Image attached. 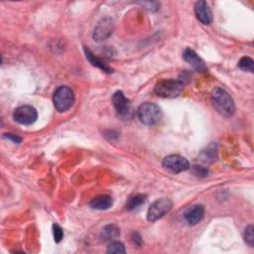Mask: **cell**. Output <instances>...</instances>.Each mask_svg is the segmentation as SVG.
I'll list each match as a JSON object with an SVG mask.
<instances>
[{
    "label": "cell",
    "mask_w": 254,
    "mask_h": 254,
    "mask_svg": "<svg viewBox=\"0 0 254 254\" xmlns=\"http://www.w3.org/2000/svg\"><path fill=\"white\" fill-rule=\"evenodd\" d=\"M210 101L214 109L224 117H231L235 112V104L232 97L221 87H214L212 89Z\"/></svg>",
    "instance_id": "obj_1"
},
{
    "label": "cell",
    "mask_w": 254,
    "mask_h": 254,
    "mask_svg": "<svg viewBox=\"0 0 254 254\" xmlns=\"http://www.w3.org/2000/svg\"><path fill=\"white\" fill-rule=\"evenodd\" d=\"M137 116L141 123L152 126L160 122L163 117L161 107L153 102H144L137 109Z\"/></svg>",
    "instance_id": "obj_2"
},
{
    "label": "cell",
    "mask_w": 254,
    "mask_h": 254,
    "mask_svg": "<svg viewBox=\"0 0 254 254\" xmlns=\"http://www.w3.org/2000/svg\"><path fill=\"white\" fill-rule=\"evenodd\" d=\"M184 87V82L180 79H161L154 87V92L164 98H174L180 95Z\"/></svg>",
    "instance_id": "obj_3"
},
{
    "label": "cell",
    "mask_w": 254,
    "mask_h": 254,
    "mask_svg": "<svg viewBox=\"0 0 254 254\" xmlns=\"http://www.w3.org/2000/svg\"><path fill=\"white\" fill-rule=\"evenodd\" d=\"M54 106L59 112H65L68 110L74 102V94L71 88L68 86H59L53 95Z\"/></svg>",
    "instance_id": "obj_4"
},
{
    "label": "cell",
    "mask_w": 254,
    "mask_h": 254,
    "mask_svg": "<svg viewBox=\"0 0 254 254\" xmlns=\"http://www.w3.org/2000/svg\"><path fill=\"white\" fill-rule=\"evenodd\" d=\"M173 206V201L168 197H162L155 200L147 212V219L149 221H156L162 218L166 213H168Z\"/></svg>",
    "instance_id": "obj_5"
},
{
    "label": "cell",
    "mask_w": 254,
    "mask_h": 254,
    "mask_svg": "<svg viewBox=\"0 0 254 254\" xmlns=\"http://www.w3.org/2000/svg\"><path fill=\"white\" fill-rule=\"evenodd\" d=\"M112 104L117 114L123 119H130L133 115L132 106L130 100L126 98L122 91H116L112 95Z\"/></svg>",
    "instance_id": "obj_6"
},
{
    "label": "cell",
    "mask_w": 254,
    "mask_h": 254,
    "mask_svg": "<svg viewBox=\"0 0 254 254\" xmlns=\"http://www.w3.org/2000/svg\"><path fill=\"white\" fill-rule=\"evenodd\" d=\"M14 120L21 125H32L38 118L37 110L31 105H22L17 107L13 112Z\"/></svg>",
    "instance_id": "obj_7"
},
{
    "label": "cell",
    "mask_w": 254,
    "mask_h": 254,
    "mask_svg": "<svg viewBox=\"0 0 254 254\" xmlns=\"http://www.w3.org/2000/svg\"><path fill=\"white\" fill-rule=\"evenodd\" d=\"M162 165L165 169L173 173H182L190 169L189 161L180 155H169L163 159Z\"/></svg>",
    "instance_id": "obj_8"
},
{
    "label": "cell",
    "mask_w": 254,
    "mask_h": 254,
    "mask_svg": "<svg viewBox=\"0 0 254 254\" xmlns=\"http://www.w3.org/2000/svg\"><path fill=\"white\" fill-rule=\"evenodd\" d=\"M114 30V23L112 19L106 17L101 19L93 30V39L96 42H103L108 39Z\"/></svg>",
    "instance_id": "obj_9"
},
{
    "label": "cell",
    "mask_w": 254,
    "mask_h": 254,
    "mask_svg": "<svg viewBox=\"0 0 254 254\" xmlns=\"http://www.w3.org/2000/svg\"><path fill=\"white\" fill-rule=\"evenodd\" d=\"M183 58L184 60L190 64L195 70L199 72H205L207 70V67L204 64V62L198 57V55L191 50L190 48H187L184 53H183Z\"/></svg>",
    "instance_id": "obj_10"
},
{
    "label": "cell",
    "mask_w": 254,
    "mask_h": 254,
    "mask_svg": "<svg viewBox=\"0 0 254 254\" xmlns=\"http://www.w3.org/2000/svg\"><path fill=\"white\" fill-rule=\"evenodd\" d=\"M194 13L198 21L204 25H209L212 20L211 11L208 4L203 0H198L194 3Z\"/></svg>",
    "instance_id": "obj_11"
},
{
    "label": "cell",
    "mask_w": 254,
    "mask_h": 254,
    "mask_svg": "<svg viewBox=\"0 0 254 254\" xmlns=\"http://www.w3.org/2000/svg\"><path fill=\"white\" fill-rule=\"evenodd\" d=\"M204 215V207L201 204H194L189 207L185 213L184 217L189 225H195L201 221Z\"/></svg>",
    "instance_id": "obj_12"
},
{
    "label": "cell",
    "mask_w": 254,
    "mask_h": 254,
    "mask_svg": "<svg viewBox=\"0 0 254 254\" xmlns=\"http://www.w3.org/2000/svg\"><path fill=\"white\" fill-rule=\"evenodd\" d=\"M83 50H84V54H85L86 59L88 60V62H89L92 65H94V66L100 68L101 70H103V71H105V72H107V73H112V72H113V68H111L109 65H107L102 60H100L99 58H97L87 47H84Z\"/></svg>",
    "instance_id": "obj_13"
},
{
    "label": "cell",
    "mask_w": 254,
    "mask_h": 254,
    "mask_svg": "<svg viewBox=\"0 0 254 254\" xmlns=\"http://www.w3.org/2000/svg\"><path fill=\"white\" fill-rule=\"evenodd\" d=\"M89 205L91 208H94V209L105 210L112 205V198L110 195H107V194L98 195L89 202Z\"/></svg>",
    "instance_id": "obj_14"
},
{
    "label": "cell",
    "mask_w": 254,
    "mask_h": 254,
    "mask_svg": "<svg viewBox=\"0 0 254 254\" xmlns=\"http://www.w3.org/2000/svg\"><path fill=\"white\" fill-rule=\"evenodd\" d=\"M119 235L120 230L115 224L105 225L100 232V237L103 241H113L114 239L118 238Z\"/></svg>",
    "instance_id": "obj_15"
},
{
    "label": "cell",
    "mask_w": 254,
    "mask_h": 254,
    "mask_svg": "<svg viewBox=\"0 0 254 254\" xmlns=\"http://www.w3.org/2000/svg\"><path fill=\"white\" fill-rule=\"evenodd\" d=\"M146 201V195L142 193H137L129 197V199L126 202V209L127 210H133L135 208H138L140 205H142Z\"/></svg>",
    "instance_id": "obj_16"
},
{
    "label": "cell",
    "mask_w": 254,
    "mask_h": 254,
    "mask_svg": "<svg viewBox=\"0 0 254 254\" xmlns=\"http://www.w3.org/2000/svg\"><path fill=\"white\" fill-rule=\"evenodd\" d=\"M238 66H239L240 69H242L244 71L253 72V70H254V62L249 57H243L239 60Z\"/></svg>",
    "instance_id": "obj_17"
},
{
    "label": "cell",
    "mask_w": 254,
    "mask_h": 254,
    "mask_svg": "<svg viewBox=\"0 0 254 254\" xmlns=\"http://www.w3.org/2000/svg\"><path fill=\"white\" fill-rule=\"evenodd\" d=\"M107 253H116V254H120V253H125L126 249L125 246L122 242L119 241H111L107 247L106 250Z\"/></svg>",
    "instance_id": "obj_18"
},
{
    "label": "cell",
    "mask_w": 254,
    "mask_h": 254,
    "mask_svg": "<svg viewBox=\"0 0 254 254\" xmlns=\"http://www.w3.org/2000/svg\"><path fill=\"white\" fill-rule=\"evenodd\" d=\"M253 231H254L253 224L248 225L245 228V231H244V239H245L246 243L249 246H251V247H253V245H254V234H253Z\"/></svg>",
    "instance_id": "obj_19"
},
{
    "label": "cell",
    "mask_w": 254,
    "mask_h": 254,
    "mask_svg": "<svg viewBox=\"0 0 254 254\" xmlns=\"http://www.w3.org/2000/svg\"><path fill=\"white\" fill-rule=\"evenodd\" d=\"M53 234H54V239L57 243L61 242V240L63 239L64 237V231H63V228L57 224V223H54L53 224Z\"/></svg>",
    "instance_id": "obj_20"
},
{
    "label": "cell",
    "mask_w": 254,
    "mask_h": 254,
    "mask_svg": "<svg viewBox=\"0 0 254 254\" xmlns=\"http://www.w3.org/2000/svg\"><path fill=\"white\" fill-rule=\"evenodd\" d=\"M192 173L196 177H206L208 174V171L201 167V166H193L192 167Z\"/></svg>",
    "instance_id": "obj_21"
},
{
    "label": "cell",
    "mask_w": 254,
    "mask_h": 254,
    "mask_svg": "<svg viewBox=\"0 0 254 254\" xmlns=\"http://www.w3.org/2000/svg\"><path fill=\"white\" fill-rule=\"evenodd\" d=\"M3 137L8 140H11L13 143H20L22 141L21 137H19L18 135L12 134V133H5V134H3Z\"/></svg>",
    "instance_id": "obj_22"
},
{
    "label": "cell",
    "mask_w": 254,
    "mask_h": 254,
    "mask_svg": "<svg viewBox=\"0 0 254 254\" xmlns=\"http://www.w3.org/2000/svg\"><path fill=\"white\" fill-rule=\"evenodd\" d=\"M131 239H132V241L136 244V245H138V246H140L141 244H142V238H141V236H140V234L138 233V232H133L132 234H131Z\"/></svg>",
    "instance_id": "obj_23"
}]
</instances>
